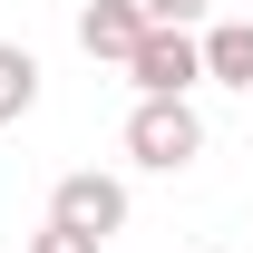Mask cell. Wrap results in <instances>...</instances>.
<instances>
[{
  "label": "cell",
  "instance_id": "6da1fadb",
  "mask_svg": "<svg viewBox=\"0 0 253 253\" xmlns=\"http://www.w3.org/2000/svg\"><path fill=\"white\" fill-rule=\"evenodd\" d=\"M126 156L146 166V175H185L205 156V117H195V97H136V117H126Z\"/></svg>",
  "mask_w": 253,
  "mask_h": 253
},
{
  "label": "cell",
  "instance_id": "7a4b0ae2",
  "mask_svg": "<svg viewBox=\"0 0 253 253\" xmlns=\"http://www.w3.org/2000/svg\"><path fill=\"white\" fill-rule=\"evenodd\" d=\"M126 78H136V97H195V78H205V39H195V30H146L136 59H126Z\"/></svg>",
  "mask_w": 253,
  "mask_h": 253
},
{
  "label": "cell",
  "instance_id": "3957f363",
  "mask_svg": "<svg viewBox=\"0 0 253 253\" xmlns=\"http://www.w3.org/2000/svg\"><path fill=\"white\" fill-rule=\"evenodd\" d=\"M49 224H68V234H126V185L117 175H97V166H78V175H59L49 185Z\"/></svg>",
  "mask_w": 253,
  "mask_h": 253
},
{
  "label": "cell",
  "instance_id": "277c9868",
  "mask_svg": "<svg viewBox=\"0 0 253 253\" xmlns=\"http://www.w3.org/2000/svg\"><path fill=\"white\" fill-rule=\"evenodd\" d=\"M136 39H146V10H136V0H88V10H78V49H88V59H136Z\"/></svg>",
  "mask_w": 253,
  "mask_h": 253
},
{
  "label": "cell",
  "instance_id": "5b68a950",
  "mask_svg": "<svg viewBox=\"0 0 253 253\" xmlns=\"http://www.w3.org/2000/svg\"><path fill=\"white\" fill-rule=\"evenodd\" d=\"M195 39H205V78L214 88H253V20H214Z\"/></svg>",
  "mask_w": 253,
  "mask_h": 253
},
{
  "label": "cell",
  "instance_id": "8992f818",
  "mask_svg": "<svg viewBox=\"0 0 253 253\" xmlns=\"http://www.w3.org/2000/svg\"><path fill=\"white\" fill-rule=\"evenodd\" d=\"M30 107H39V59L20 39H0V126H20Z\"/></svg>",
  "mask_w": 253,
  "mask_h": 253
},
{
  "label": "cell",
  "instance_id": "52a82bcc",
  "mask_svg": "<svg viewBox=\"0 0 253 253\" xmlns=\"http://www.w3.org/2000/svg\"><path fill=\"white\" fill-rule=\"evenodd\" d=\"M136 10H146V30H195L214 0H136Z\"/></svg>",
  "mask_w": 253,
  "mask_h": 253
},
{
  "label": "cell",
  "instance_id": "ba28073f",
  "mask_svg": "<svg viewBox=\"0 0 253 253\" xmlns=\"http://www.w3.org/2000/svg\"><path fill=\"white\" fill-rule=\"evenodd\" d=\"M30 253H107V244H97V234H68V224H39Z\"/></svg>",
  "mask_w": 253,
  "mask_h": 253
}]
</instances>
